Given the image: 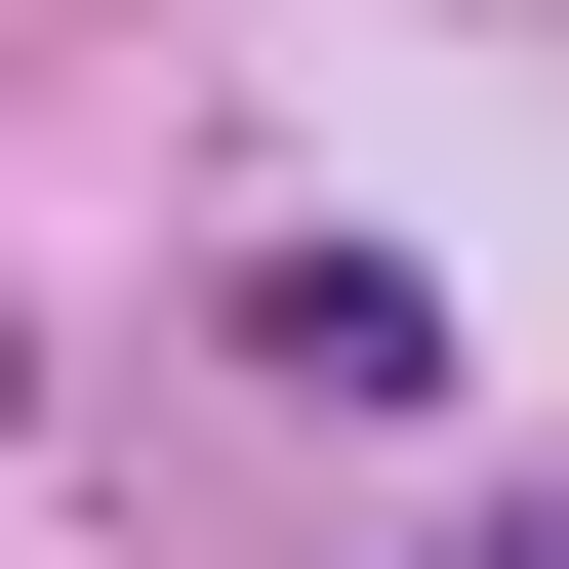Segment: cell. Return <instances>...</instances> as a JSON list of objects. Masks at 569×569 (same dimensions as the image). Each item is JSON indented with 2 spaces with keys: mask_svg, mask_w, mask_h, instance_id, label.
Listing matches in <instances>:
<instances>
[{
  "mask_svg": "<svg viewBox=\"0 0 569 569\" xmlns=\"http://www.w3.org/2000/svg\"><path fill=\"white\" fill-rule=\"evenodd\" d=\"M448 569H569V488H529V529H448Z\"/></svg>",
  "mask_w": 569,
  "mask_h": 569,
  "instance_id": "cell-2",
  "label": "cell"
},
{
  "mask_svg": "<svg viewBox=\"0 0 569 569\" xmlns=\"http://www.w3.org/2000/svg\"><path fill=\"white\" fill-rule=\"evenodd\" d=\"M244 367H284V407H448V284H407V244H284Z\"/></svg>",
  "mask_w": 569,
  "mask_h": 569,
  "instance_id": "cell-1",
  "label": "cell"
}]
</instances>
